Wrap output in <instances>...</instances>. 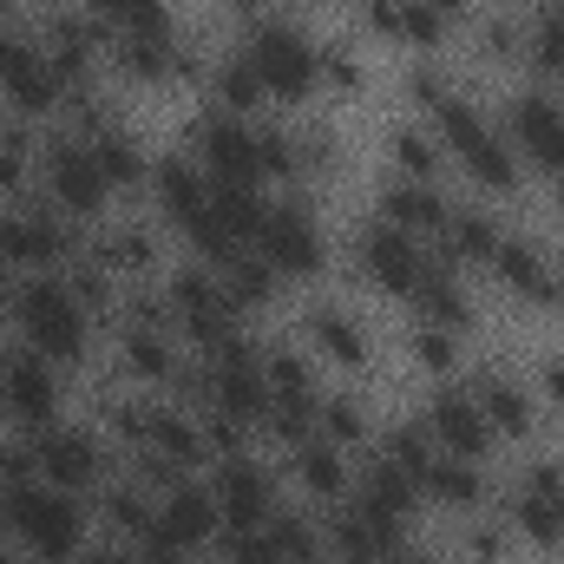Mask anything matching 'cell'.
<instances>
[{
  "mask_svg": "<svg viewBox=\"0 0 564 564\" xmlns=\"http://www.w3.org/2000/svg\"><path fill=\"white\" fill-rule=\"evenodd\" d=\"M93 532H99L93 499L53 492L46 479L0 486V539H13L33 564H79L86 545H93Z\"/></svg>",
  "mask_w": 564,
  "mask_h": 564,
  "instance_id": "cell-1",
  "label": "cell"
},
{
  "mask_svg": "<svg viewBox=\"0 0 564 564\" xmlns=\"http://www.w3.org/2000/svg\"><path fill=\"white\" fill-rule=\"evenodd\" d=\"M426 126L440 132L446 171H459L479 197L506 204V197H519V191H525V164H519L512 139L499 132V112H492L479 93H459V99H453V106H440Z\"/></svg>",
  "mask_w": 564,
  "mask_h": 564,
  "instance_id": "cell-2",
  "label": "cell"
},
{
  "mask_svg": "<svg viewBox=\"0 0 564 564\" xmlns=\"http://www.w3.org/2000/svg\"><path fill=\"white\" fill-rule=\"evenodd\" d=\"M243 53H250V66H257V79H263V93H270V106L282 112H295V106H308V99H322V66H315V33H308V20L302 13H289V7H270L243 40H237Z\"/></svg>",
  "mask_w": 564,
  "mask_h": 564,
  "instance_id": "cell-3",
  "label": "cell"
},
{
  "mask_svg": "<svg viewBox=\"0 0 564 564\" xmlns=\"http://www.w3.org/2000/svg\"><path fill=\"white\" fill-rule=\"evenodd\" d=\"M13 335H20V348H33V355H46L53 368H79L86 355H93V315L73 302V289L59 270H46V276H26L20 282V302H13Z\"/></svg>",
  "mask_w": 564,
  "mask_h": 564,
  "instance_id": "cell-4",
  "label": "cell"
},
{
  "mask_svg": "<svg viewBox=\"0 0 564 564\" xmlns=\"http://www.w3.org/2000/svg\"><path fill=\"white\" fill-rule=\"evenodd\" d=\"M86 224H73L66 210H53L40 191L0 204V263H13L20 276H46L66 270L73 257H86Z\"/></svg>",
  "mask_w": 564,
  "mask_h": 564,
  "instance_id": "cell-5",
  "label": "cell"
},
{
  "mask_svg": "<svg viewBox=\"0 0 564 564\" xmlns=\"http://www.w3.org/2000/svg\"><path fill=\"white\" fill-rule=\"evenodd\" d=\"M257 257L276 270L282 282H322L328 276V224L315 210V191H276L270 197V217L257 230Z\"/></svg>",
  "mask_w": 564,
  "mask_h": 564,
  "instance_id": "cell-6",
  "label": "cell"
},
{
  "mask_svg": "<svg viewBox=\"0 0 564 564\" xmlns=\"http://www.w3.org/2000/svg\"><path fill=\"white\" fill-rule=\"evenodd\" d=\"M348 270H355V282L368 289V295H388V302H414V289L426 282V270H433V250H426L421 237H408V230H394L388 217H361L355 224V243H348Z\"/></svg>",
  "mask_w": 564,
  "mask_h": 564,
  "instance_id": "cell-7",
  "label": "cell"
},
{
  "mask_svg": "<svg viewBox=\"0 0 564 564\" xmlns=\"http://www.w3.org/2000/svg\"><path fill=\"white\" fill-rule=\"evenodd\" d=\"M53 210H66L73 224H106V210H112V184H106V171H99V158H93V144L79 139V132H46L40 144V184H33Z\"/></svg>",
  "mask_w": 564,
  "mask_h": 564,
  "instance_id": "cell-8",
  "label": "cell"
},
{
  "mask_svg": "<svg viewBox=\"0 0 564 564\" xmlns=\"http://www.w3.org/2000/svg\"><path fill=\"white\" fill-rule=\"evenodd\" d=\"M66 93L73 86L59 79V66L33 40V26H20V13H7L0 20V106L33 119V126H46V119L66 112Z\"/></svg>",
  "mask_w": 564,
  "mask_h": 564,
  "instance_id": "cell-9",
  "label": "cell"
},
{
  "mask_svg": "<svg viewBox=\"0 0 564 564\" xmlns=\"http://www.w3.org/2000/svg\"><path fill=\"white\" fill-rule=\"evenodd\" d=\"M33 459H40V479L53 486V492H79V499H93L119 466V446L99 433V421H53L33 433Z\"/></svg>",
  "mask_w": 564,
  "mask_h": 564,
  "instance_id": "cell-10",
  "label": "cell"
},
{
  "mask_svg": "<svg viewBox=\"0 0 564 564\" xmlns=\"http://www.w3.org/2000/svg\"><path fill=\"white\" fill-rule=\"evenodd\" d=\"M499 132L512 139L519 164H525V177H545V184H558L564 177V93L539 86V79H525L519 93L499 99Z\"/></svg>",
  "mask_w": 564,
  "mask_h": 564,
  "instance_id": "cell-11",
  "label": "cell"
},
{
  "mask_svg": "<svg viewBox=\"0 0 564 564\" xmlns=\"http://www.w3.org/2000/svg\"><path fill=\"white\" fill-rule=\"evenodd\" d=\"M295 341L322 361V375H335V381H368L375 375V328L348 308V302H335V295H315L308 308H302V322H295Z\"/></svg>",
  "mask_w": 564,
  "mask_h": 564,
  "instance_id": "cell-12",
  "label": "cell"
},
{
  "mask_svg": "<svg viewBox=\"0 0 564 564\" xmlns=\"http://www.w3.org/2000/svg\"><path fill=\"white\" fill-rule=\"evenodd\" d=\"M0 421H13L20 433L66 421V368H53L33 348H0Z\"/></svg>",
  "mask_w": 564,
  "mask_h": 564,
  "instance_id": "cell-13",
  "label": "cell"
},
{
  "mask_svg": "<svg viewBox=\"0 0 564 564\" xmlns=\"http://www.w3.org/2000/svg\"><path fill=\"white\" fill-rule=\"evenodd\" d=\"M210 492H217V512H224V532H263L282 512V473L257 453H230V459H210Z\"/></svg>",
  "mask_w": 564,
  "mask_h": 564,
  "instance_id": "cell-14",
  "label": "cell"
},
{
  "mask_svg": "<svg viewBox=\"0 0 564 564\" xmlns=\"http://www.w3.org/2000/svg\"><path fill=\"white\" fill-rule=\"evenodd\" d=\"M486 276H492V289H499L506 302H519V308H532V315L564 308V282H558V263H552V243H545V237L506 230L499 250H492V263H486Z\"/></svg>",
  "mask_w": 564,
  "mask_h": 564,
  "instance_id": "cell-15",
  "label": "cell"
},
{
  "mask_svg": "<svg viewBox=\"0 0 564 564\" xmlns=\"http://www.w3.org/2000/svg\"><path fill=\"white\" fill-rule=\"evenodd\" d=\"M466 388L479 401V414L492 421L499 446H525L539 426H545V401L532 388V375L506 368V361H486V368H466Z\"/></svg>",
  "mask_w": 564,
  "mask_h": 564,
  "instance_id": "cell-16",
  "label": "cell"
},
{
  "mask_svg": "<svg viewBox=\"0 0 564 564\" xmlns=\"http://www.w3.org/2000/svg\"><path fill=\"white\" fill-rule=\"evenodd\" d=\"M348 506H355L361 519H375L388 539H414V519L426 512L421 486H414L394 459H381L375 446L355 459V492H348Z\"/></svg>",
  "mask_w": 564,
  "mask_h": 564,
  "instance_id": "cell-17",
  "label": "cell"
},
{
  "mask_svg": "<svg viewBox=\"0 0 564 564\" xmlns=\"http://www.w3.org/2000/svg\"><path fill=\"white\" fill-rule=\"evenodd\" d=\"M184 151L204 164V177H237V184H263V158H257V119H237V112H217L204 106L191 119V139ZM270 191V184H263Z\"/></svg>",
  "mask_w": 564,
  "mask_h": 564,
  "instance_id": "cell-18",
  "label": "cell"
},
{
  "mask_svg": "<svg viewBox=\"0 0 564 564\" xmlns=\"http://www.w3.org/2000/svg\"><path fill=\"white\" fill-rule=\"evenodd\" d=\"M421 421H426V433H433V446H440V453H453V459H486V466H492L499 433H492V421L479 414V401H473L466 375H459V381H433V388H426Z\"/></svg>",
  "mask_w": 564,
  "mask_h": 564,
  "instance_id": "cell-19",
  "label": "cell"
},
{
  "mask_svg": "<svg viewBox=\"0 0 564 564\" xmlns=\"http://www.w3.org/2000/svg\"><path fill=\"white\" fill-rule=\"evenodd\" d=\"M86 257H93L99 270H112L126 289H132V282H158L171 270V263H164V230H158L151 217H106V224H93Z\"/></svg>",
  "mask_w": 564,
  "mask_h": 564,
  "instance_id": "cell-20",
  "label": "cell"
},
{
  "mask_svg": "<svg viewBox=\"0 0 564 564\" xmlns=\"http://www.w3.org/2000/svg\"><path fill=\"white\" fill-rule=\"evenodd\" d=\"M112 355H119V381L139 388V394H177L184 368H191V348L184 335L171 328H112Z\"/></svg>",
  "mask_w": 564,
  "mask_h": 564,
  "instance_id": "cell-21",
  "label": "cell"
},
{
  "mask_svg": "<svg viewBox=\"0 0 564 564\" xmlns=\"http://www.w3.org/2000/svg\"><path fill=\"white\" fill-rule=\"evenodd\" d=\"M144 539H171V545H184V552H197V558L217 552V539H224V512H217L210 479L191 473V479H177L171 492H158V525H151Z\"/></svg>",
  "mask_w": 564,
  "mask_h": 564,
  "instance_id": "cell-22",
  "label": "cell"
},
{
  "mask_svg": "<svg viewBox=\"0 0 564 564\" xmlns=\"http://www.w3.org/2000/svg\"><path fill=\"white\" fill-rule=\"evenodd\" d=\"M282 479H289L315 512H328V506H341V499L355 492V453H341L335 440L308 433L302 446H289V453H282Z\"/></svg>",
  "mask_w": 564,
  "mask_h": 564,
  "instance_id": "cell-23",
  "label": "cell"
},
{
  "mask_svg": "<svg viewBox=\"0 0 564 564\" xmlns=\"http://www.w3.org/2000/svg\"><path fill=\"white\" fill-rule=\"evenodd\" d=\"M375 217H388L394 230H408V237L433 243V237H440V224L453 217V197H446V184L381 171V184H375Z\"/></svg>",
  "mask_w": 564,
  "mask_h": 564,
  "instance_id": "cell-24",
  "label": "cell"
},
{
  "mask_svg": "<svg viewBox=\"0 0 564 564\" xmlns=\"http://www.w3.org/2000/svg\"><path fill=\"white\" fill-rule=\"evenodd\" d=\"M499 237H506V224H499V210H492V204H453V217L440 224V237H433L426 250H433L440 263H453L459 276H486V263H492Z\"/></svg>",
  "mask_w": 564,
  "mask_h": 564,
  "instance_id": "cell-25",
  "label": "cell"
},
{
  "mask_svg": "<svg viewBox=\"0 0 564 564\" xmlns=\"http://www.w3.org/2000/svg\"><path fill=\"white\" fill-rule=\"evenodd\" d=\"M492 466L486 459H453V453H433V466L421 473V499L453 512V519H473V512H492Z\"/></svg>",
  "mask_w": 564,
  "mask_h": 564,
  "instance_id": "cell-26",
  "label": "cell"
},
{
  "mask_svg": "<svg viewBox=\"0 0 564 564\" xmlns=\"http://www.w3.org/2000/svg\"><path fill=\"white\" fill-rule=\"evenodd\" d=\"M151 204H158V224L164 230H191L204 210H210V177L191 151H164L151 164Z\"/></svg>",
  "mask_w": 564,
  "mask_h": 564,
  "instance_id": "cell-27",
  "label": "cell"
},
{
  "mask_svg": "<svg viewBox=\"0 0 564 564\" xmlns=\"http://www.w3.org/2000/svg\"><path fill=\"white\" fill-rule=\"evenodd\" d=\"M408 315H414V322H433V328H453V335H466V341L479 335V302H473V282L459 276L453 263H440V257H433L426 282L414 289Z\"/></svg>",
  "mask_w": 564,
  "mask_h": 564,
  "instance_id": "cell-28",
  "label": "cell"
},
{
  "mask_svg": "<svg viewBox=\"0 0 564 564\" xmlns=\"http://www.w3.org/2000/svg\"><path fill=\"white\" fill-rule=\"evenodd\" d=\"M204 106H217V112H237V119H263L270 93H263V79H257L250 53H243L237 40L210 53V66H204Z\"/></svg>",
  "mask_w": 564,
  "mask_h": 564,
  "instance_id": "cell-29",
  "label": "cell"
},
{
  "mask_svg": "<svg viewBox=\"0 0 564 564\" xmlns=\"http://www.w3.org/2000/svg\"><path fill=\"white\" fill-rule=\"evenodd\" d=\"M257 368H263V381H270L276 401H322V388H328L322 361L302 341H263L257 348Z\"/></svg>",
  "mask_w": 564,
  "mask_h": 564,
  "instance_id": "cell-30",
  "label": "cell"
},
{
  "mask_svg": "<svg viewBox=\"0 0 564 564\" xmlns=\"http://www.w3.org/2000/svg\"><path fill=\"white\" fill-rule=\"evenodd\" d=\"M315 433L322 440H335L341 453H368L375 446V408H368V394H355V388H322V401H315Z\"/></svg>",
  "mask_w": 564,
  "mask_h": 564,
  "instance_id": "cell-31",
  "label": "cell"
},
{
  "mask_svg": "<svg viewBox=\"0 0 564 564\" xmlns=\"http://www.w3.org/2000/svg\"><path fill=\"white\" fill-rule=\"evenodd\" d=\"M381 151H388V171L394 177H426V184H446V151H440V132L426 119H394L381 132Z\"/></svg>",
  "mask_w": 564,
  "mask_h": 564,
  "instance_id": "cell-32",
  "label": "cell"
},
{
  "mask_svg": "<svg viewBox=\"0 0 564 564\" xmlns=\"http://www.w3.org/2000/svg\"><path fill=\"white\" fill-rule=\"evenodd\" d=\"M86 144H93V158H99L112 197L151 191V164H158V151H144V139L132 132V126H112V132H99V139H86Z\"/></svg>",
  "mask_w": 564,
  "mask_h": 564,
  "instance_id": "cell-33",
  "label": "cell"
},
{
  "mask_svg": "<svg viewBox=\"0 0 564 564\" xmlns=\"http://www.w3.org/2000/svg\"><path fill=\"white\" fill-rule=\"evenodd\" d=\"M315 66H322V93L328 99H361L375 86V66H368V40L361 33H328L315 40Z\"/></svg>",
  "mask_w": 564,
  "mask_h": 564,
  "instance_id": "cell-34",
  "label": "cell"
},
{
  "mask_svg": "<svg viewBox=\"0 0 564 564\" xmlns=\"http://www.w3.org/2000/svg\"><path fill=\"white\" fill-rule=\"evenodd\" d=\"M217 282H224V302H230V308H237L243 322H257V315H270V308L282 302V289H289V282H282L276 270L263 263V257H257V250H243V257H230V263L217 270Z\"/></svg>",
  "mask_w": 564,
  "mask_h": 564,
  "instance_id": "cell-35",
  "label": "cell"
},
{
  "mask_svg": "<svg viewBox=\"0 0 564 564\" xmlns=\"http://www.w3.org/2000/svg\"><path fill=\"white\" fill-rule=\"evenodd\" d=\"M466 26H473V59H479V66L525 73V13L492 7V13H473Z\"/></svg>",
  "mask_w": 564,
  "mask_h": 564,
  "instance_id": "cell-36",
  "label": "cell"
},
{
  "mask_svg": "<svg viewBox=\"0 0 564 564\" xmlns=\"http://www.w3.org/2000/svg\"><path fill=\"white\" fill-rule=\"evenodd\" d=\"M525 73L539 86L564 79V0H532L525 7Z\"/></svg>",
  "mask_w": 564,
  "mask_h": 564,
  "instance_id": "cell-37",
  "label": "cell"
},
{
  "mask_svg": "<svg viewBox=\"0 0 564 564\" xmlns=\"http://www.w3.org/2000/svg\"><path fill=\"white\" fill-rule=\"evenodd\" d=\"M408 361L421 368L426 381H459V375H466V335L408 315Z\"/></svg>",
  "mask_w": 564,
  "mask_h": 564,
  "instance_id": "cell-38",
  "label": "cell"
},
{
  "mask_svg": "<svg viewBox=\"0 0 564 564\" xmlns=\"http://www.w3.org/2000/svg\"><path fill=\"white\" fill-rule=\"evenodd\" d=\"M466 86H459V73L433 53V59H414L408 73H401V99H408V119H433L440 106H453Z\"/></svg>",
  "mask_w": 564,
  "mask_h": 564,
  "instance_id": "cell-39",
  "label": "cell"
},
{
  "mask_svg": "<svg viewBox=\"0 0 564 564\" xmlns=\"http://www.w3.org/2000/svg\"><path fill=\"white\" fill-rule=\"evenodd\" d=\"M512 552H519V539H512L506 512H473V519H459V558L466 564H512Z\"/></svg>",
  "mask_w": 564,
  "mask_h": 564,
  "instance_id": "cell-40",
  "label": "cell"
},
{
  "mask_svg": "<svg viewBox=\"0 0 564 564\" xmlns=\"http://www.w3.org/2000/svg\"><path fill=\"white\" fill-rule=\"evenodd\" d=\"M295 164H302V191L328 184L341 171V139L335 126H295Z\"/></svg>",
  "mask_w": 564,
  "mask_h": 564,
  "instance_id": "cell-41",
  "label": "cell"
},
{
  "mask_svg": "<svg viewBox=\"0 0 564 564\" xmlns=\"http://www.w3.org/2000/svg\"><path fill=\"white\" fill-rule=\"evenodd\" d=\"M355 33L408 53V0H355Z\"/></svg>",
  "mask_w": 564,
  "mask_h": 564,
  "instance_id": "cell-42",
  "label": "cell"
},
{
  "mask_svg": "<svg viewBox=\"0 0 564 564\" xmlns=\"http://www.w3.org/2000/svg\"><path fill=\"white\" fill-rule=\"evenodd\" d=\"M217 558L224 564H282V552L270 545V532H224Z\"/></svg>",
  "mask_w": 564,
  "mask_h": 564,
  "instance_id": "cell-43",
  "label": "cell"
},
{
  "mask_svg": "<svg viewBox=\"0 0 564 564\" xmlns=\"http://www.w3.org/2000/svg\"><path fill=\"white\" fill-rule=\"evenodd\" d=\"M532 388H539L545 414H564V348H552V355L532 361Z\"/></svg>",
  "mask_w": 564,
  "mask_h": 564,
  "instance_id": "cell-44",
  "label": "cell"
},
{
  "mask_svg": "<svg viewBox=\"0 0 564 564\" xmlns=\"http://www.w3.org/2000/svg\"><path fill=\"white\" fill-rule=\"evenodd\" d=\"M270 7H276V0H217V13H224V20L237 26V40H243V33H250V26H257V20H263Z\"/></svg>",
  "mask_w": 564,
  "mask_h": 564,
  "instance_id": "cell-45",
  "label": "cell"
},
{
  "mask_svg": "<svg viewBox=\"0 0 564 564\" xmlns=\"http://www.w3.org/2000/svg\"><path fill=\"white\" fill-rule=\"evenodd\" d=\"M20 270H13V263H0V322H7V315H13V302H20Z\"/></svg>",
  "mask_w": 564,
  "mask_h": 564,
  "instance_id": "cell-46",
  "label": "cell"
},
{
  "mask_svg": "<svg viewBox=\"0 0 564 564\" xmlns=\"http://www.w3.org/2000/svg\"><path fill=\"white\" fill-rule=\"evenodd\" d=\"M426 7H433L440 20H453V26H466V20L479 13V0H426Z\"/></svg>",
  "mask_w": 564,
  "mask_h": 564,
  "instance_id": "cell-47",
  "label": "cell"
},
{
  "mask_svg": "<svg viewBox=\"0 0 564 564\" xmlns=\"http://www.w3.org/2000/svg\"><path fill=\"white\" fill-rule=\"evenodd\" d=\"M79 7H86L93 20H106V26H119V7H126V0H79Z\"/></svg>",
  "mask_w": 564,
  "mask_h": 564,
  "instance_id": "cell-48",
  "label": "cell"
},
{
  "mask_svg": "<svg viewBox=\"0 0 564 564\" xmlns=\"http://www.w3.org/2000/svg\"><path fill=\"white\" fill-rule=\"evenodd\" d=\"M388 564H440V558H433V552H421V545L408 539V545H401V552H394V558H388Z\"/></svg>",
  "mask_w": 564,
  "mask_h": 564,
  "instance_id": "cell-49",
  "label": "cell"
},
{
  "mask_svg": "<svg viewBox=\"0 0 564 564\" xmlns=\"http://www.w3.org/2000/svg\"><path fill=\"white\" fill-rule=\"evenodd\" d=\"M0 564H33V558H26V552H20L13 539H0Z\"/></svg>",
  "mask_w": 564,
  "mask_h": 564,
  "instance_id": "cell-50",
  "label": "cell"
},
{
  "mask_svg": "<svg viewBox=\"0 0 564 564\" xmlns=\"http://www.w3.org/2000/svg\"><path fill=\"white\" fill-rule=\"evenodd\" d=\"M545 191H552V217H558V230H564V177L558 184H545Z\"/></svg>",
  "mask_w": 564,
  "mask_h": 564,
  "instance_id": "cell-51",
  "label": "cell"
},
{
  "mask_svg": "<svg viewBox=\"0 0 564 564\" xmlns=\"http://www.w3.org/2000/svg\"><path fill=\"white\" fill-rule=\"evenodd\" d=\"M552 263H558V282H564V243H552Z\"/></svg>",
  "mask_w": 564,
  "mask_h": 564,
  "instance_id": "cell-52",
  "label": "cell"
},
{
  "mask_svg": "<svg viewBox=\"0 0 564 564\" xmlns=\"http://www.w3.org/2000/svg\"><path fill=\"white\" fill-rule=\"evenodd\" d=\"M13 7H20V0H0V20H7V13H13Z\"/></svg>",
  "mask_w": 564,
  "mask_h": 564,
  "instance_id": "cell-53",
  "label": "cell"
},
{
  "mask_svg": "<svg viewBox=\"0 0 564 564\" xmlns=\"http://www.w3.org/2000/svg\"><path fill=\"white\" fill-rule=\"evenodd\" d=\"M276 7H289V13H295V0H276Z\"/></svg>",
  "mask_w": 564,
  "mask_h": 564,
  "instance_id": "cell-54",
  "label": "cell"
},
{
  "mask_svg": "<svg viewBox=\"0 0 564 564\" xmlns=\"http://www.w3.org/2000/svg\"><path fill=\"white\" fill-rule=\"evenodd\" d=\"M558 459H564V453H558Z\"/></svg>",
  "mask_w": 564,
  "mask_h": 564,
  "instance_id": "cell-55",
  "label": "cell"
}]
</instances>
